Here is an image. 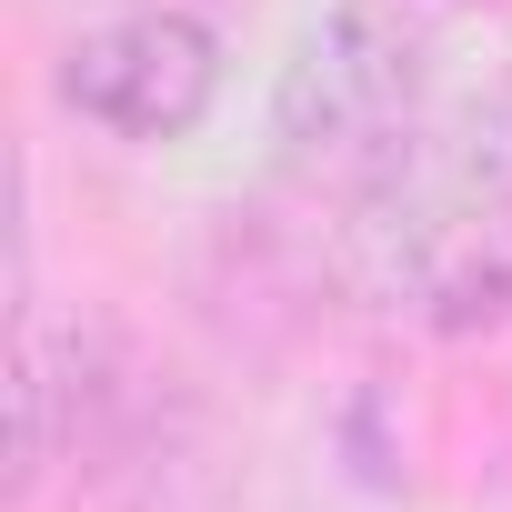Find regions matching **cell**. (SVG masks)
Returning <instances> with one entry per match:
<instances>
[{
    "label": "cell",
    "mask_w": 512,
    "mask_h": 512,
    "mask_svg": "<svg viewBox=\"0 0 512 512\" xmlns=\"http://www.w3.org/2000/svg\"><path fill=\"white\" fill-rule=\"evenodd\" d=\"M352 282L422 322H492L512 302V71L442 81L332 191Z\"/></svg>",
    "instance_id": "6da1fadb"
},
{
    "label": "cell",
    "mask_w": 512,
    "mask_h": 512,
    "mask_svg": "<svg viewBox=\"0 0 512 512\" xmlns=\"http://www.w3.org/2000/svg\"><path fill=\"white\" fill-rule=\"evenodd\" d=\"M211 91H221V41L181 0H141V11H121V21H101V31H81L61 51V101L81 121L121 131V141L201 131Z\"/></svg>",
    "instance_id": "7a4b0ae2"
}]
</instances>
